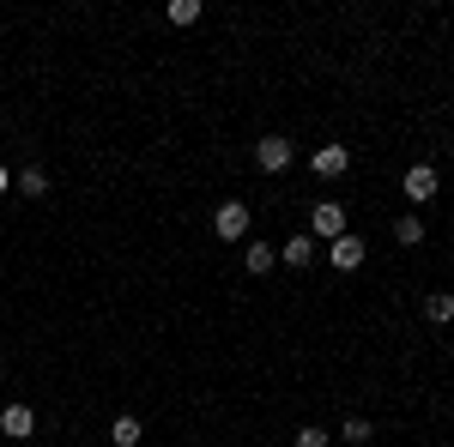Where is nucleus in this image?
<instances>
[{
    "mask_svg": "<svg viewBox=\"0 0 454 447\" xmlns=\"http://www.w3.org/2000/svg\"><path fill=\"white\" fill-rule=\"evenodd\" d=\"M297 447H327V429H315V423H303V429H297Z\"/></svg>",
    "mask_w": 454,
    "mask_h": 447,
    "instance_id": "16",
    "label": "nucleus"
},
{
    "mask_svg": "<svg viewBox=\"0 0 454 447\" xmlns=\"http://www.w3.org/2000/svg\"><path fill=\"white\" fill-rule=\"evenodd\" d=\"M31 429H36V412H31V405H6V412H0V435L31 442Z\"/></svg>",
    "mask_w": 454,
    "mask_h": 447,
    "instance_id": "8",
    "label": "nucleus"
},
{
    "mask_svg": "<svg viewBox=\"0 0 454 447\" xmlns=\"http://www.w3.org/2000/svg\"><path fill=\"white\" fill-rule=\"evenodd\" d=\"M364 254H370V248H364V242L351 236V230H346V236H333V242H327V260H333V273H357V266H364Z\"/></svg>",
    "mask_w": 454,
    "mask_h": 447,
    "instance_id": "5",
    "label": "nucleus"
},
{
    "mask_svg": "<svg viewBox=\"0 0 454 447\" xmlns=\"http://www.w3.org/2000/svg\"><path fill=\"white\" fill-rule=\"evenodd\" d=\"M170 25H200V0H170Z\"/></svg>",
    "mask_w": 454,
    "mask_h": 447,
    "instance_id": "15",
    "label": "nucleus"
},
{
    "mask_svg": "<svg viewBox=\"0 0 454 447\" xmlns=\"http://www.w3.org/2000/svg\"><path fill=\"white\" fill-rule=\"evenodd\" d=\"M370 435H376V429H370V417H346V423H340V442H346V447H364Z\"/></svg>",
    "mask_w": 454,
    "mask_h": 447,
    "instance_id": "14",
    "label": "nucleus"
},
{
    "mask_svg": "<svg viewBox=\"0 0 454 447\" xmlns=\"http://www.w3.org/2000/svg\"><path fill=\"white\" fill-rule=\"evenodd\" d=\"M309 236L315 242L346 236V206H340V200H315V206H309Z\"/></svg>",
    "mask_w": 454,
    "mask_h": 447,
    "instance_id": "1",
    "label": "nucleus"
},
{
    "mask_svg": "<svg viewBox=\"0 0 454 447\" xmlns=\"http://www.w3.org/2000/svg\"><path fill=\"white\" fill-rule=\"evenodd\" d=\"M279 260H285V266H309V260H315V236H291V242H279Z\"/></svg>",
    "mask_w": 454,
    "mask_h": 447,
    "instance_id": "12",
    "label": "nucleus"
},
{
    "mask_svg": "<svg viewBox=\"0 0 454 447\" xmlns=\"http://www.w3.org/2000/svg\"><path fill=\"white\" fill-rule=\"evenodd\" d=\"M254 164H261L267 175H285V170H291V139H285V134L254 139Z\"/></svg>",
    "mask_w": 454,
    "mask_h": 447,
    "instance_id": "4",
    "label": "nucleus"
},
{
    "mask_svg": "<svg viewBox=\"0 0 454 447\" xmlns=\"http://www.w3.org/2000/svg\"><path fill=\"white\" fill-rule=\"evenodd\" d=\"M109 442H115V447H140V442H145L140 417H134V412H121L115 423H109Z\"/></svg>",
    "mask_w": 454,
    "mask_h": 447,
    "instance_id": "10",
    "label": "nucleus"
},
{
    "mask_svg": "<svg viewBox=\"0 0 454 447\" xmlns=\"http://www.w3.org/2000/svg\"><path fill=\"white\" fill-rule=\"evenodd\" d=\"M424 320H430V327H449L454 320V297L449 290H430V297H424Z\"/></svg>",
    "mask_w": 454,
    "mask_h": 447,
    "instance_id": "11",
    "label": "nucleus"
},
{
    "mask_svg": "<svg viewBox=\"0 0 454 447\" xmlns=\"http://www.w3.org/2000/svg\"><path fill=\"white\" fill-rule=\"evenodd\" d=\"M12 188H19L25 200H43V194H49V170H43V164H25V170L12 175Z\"/></svg>",
    "mask_w": 454,
    "mask_h": 447,
    "instance_id": "9",
    "label": "nucleus"
},
{
    "mask_svg": "<svg viewBox=\"0 0 454 447\" xmlns=\"http://www.w3.org/2000/svg\"><path fill=\"white\" fill-rule=\"evenodd\" d=\"M212 230H218V242H243L248 236V200H224V206L212 212Z\"/></svg>",
    "mask_w": 454,
    "mask_h": 447,
    "instance_id": "2",
    "label": "nucleus"
},
{
    "mask_svg": "<svg viewBox=\"0 0 454 447\" xmlns=\"http://www.w3.org/2000/svg\"><path fill=\"white\" fill-rule=\"evenodd\" d=\"M394 242H400V248H419V242H424V218H419V212H406V218L394 224Z\"/></svg>",
    "mask_w": 454,
    "mask_h": 447,
    "instance_id": "13",
    "label": "nucleus"
},
{
    "mask_svg": "<svg viewBox=\"0 0 454 447\" xmlns=\"http://www.w3.org/2000/svg\"><path fill=\"white\" fill-rule=\"evenodd\" d=\"M400 194H406L412 206H430V200H436V164H412V170L400 175Z\"/></svg>",
    "mask_w": 454,
    "mask_h": 447,
    "instance_id": "3",
    "label": "nucleus"
},
{
    "mask_svg": "<svg viewBox=\"0 0 454 447\" xmlns=\"http://www.w3.org/2000/svg\"><path fill=\"white\" fill-rule=\"evenodd\" d=\"M309 170L321 175V181H333V175H346V170H351V145H321V151L309 158Z\"/></svg>",
    "mask_w": 454,
    "mask_h": 447,
    "instance_id": "6",
    "label": "nucleus"
},
{
    "mask_svg": "<svg viewBox=\"0 0 454 447\" xmlns=\"http://www.w3.org/2000/svg\"><path fill=\"white\" fill-rule=\"evenodd\" d=\"M0 194H12V170L6 164H0Z\"/></svg>",
    "mask_w": 454,
    "mask_h": 447,
    "instance_id": "17",
    "label": "nucleus"
},
{
    "mask_svg": "<svg viewBox=\"0 0 454 447\" xmlns=\"http://www.w3.org/2000/svg\"><path fill=\"white\" fill-rule=\"evenodd\" d=\"M273 266H279V248L273 242H243V273L248 278H267Z\"/></svg>",
    "mask_w": 454,
    "mask_h": 447,
    "instance_id": "7",
    "label": "nucleus"
}]
</instances>
